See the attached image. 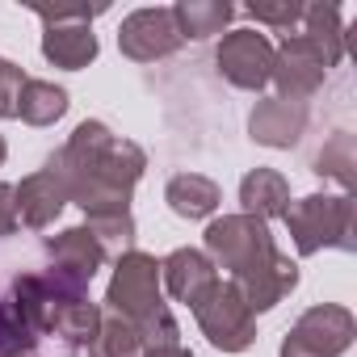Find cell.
<instances>
[{
    "label": "cell",
    "instance_id": "6da1fadb",
    "mask_svg": "<svg viewBox=\"0 0 357 357\" xmlns=\"http://www.w3.org/2000/svg\"><path fill=\"white\" fill-rule=\"evenodd\" d=\"M43 168L63 185L68 202L89 215L105 206H130V190L139 185L147 155L139 143L109 135L105 122H80L72 139L47 155Z\"/></svg>",
    "mask_w": 357,
    "mask_h": 357
},
{
    "label": "cell",
    "instance_id": "7a4b0ae2",
    "mask_svg": "<svg viewBox=\"0 0 357 357\" xmlns=\"http://www.w3.org/2000/svg\"><path fill=\"white\" fill-rule=\"evenodd\" d=\"M206 257L223 265L231 286L244 294L248 311H269L278 307L294 286H298V265L278 252L269 223L252 215H223L206 227Z\"/></svg>",
    "mask_w": 357,
    "mask_h": 357
},
{
    "label": "cell",
    "instance_id": "3957f363",
    "mask_svg": "<svg viewBox=\"0 0 357 357\" xmlns=\"http://www.w3.org/2000/svg\"><path fill=\"white\" fill-rule=\"evenodd\" d=\"M105 303L118 319H126L143 349L151 344H176V336H181V328H176L164 294H160V261L130 248L118 257L114 265V278H109V290H105Z\"/></svg>",
    "mask_w": 357,
    "mask_h": 357
},
{
    "label": "cell",
    "instance_id": "277c9868",
    "mask_svg": "<svg viewBox=\"0 0 357 357\" xmlns=\"http://www.w3.org/2000/svg\"><path fill=\"white\" fill-rule=\"evenodd\" d=\"M286 227L298 248V257H315L319 248H357V219H353V198L349 194H311L286 206Z\"/></svg>",
    "mask_w": 357,
    "mask_h": 357
},
{
    "label": "cell",
    "instance_id": "5b68a950",
    "mask_svg": "<svg viewBox=\"0 0 357 357\" xmlns=\"http://www.w3.org/2000/svg\"><path fill=\"white\" fill-rule=\"evenodd\" d=\"M190 311H194L198 328L206 332V340H211L215 349H223V353H244V349L257 340V315L248 311L244 294H240L231 282H223V278H215V282L194 298Z\"/></svg>",
    "mask_w": 357,
    "mask_h": 357
},
{
    "label": "cell",
    "instance_id": "8992f818",
    "mask_svg": "<svg viewBox=\"0 0 357 357\" xmlns=\"http://www.w3.org/2000/svg\"><path fill=\"white\" fill-rule=\"evenodd\" d=\"M353 332H357V324H353L349 307L319 303L298 315V324L282 340V357H340L353 344Z\"/></svg>",
    "mask_w": 357,
    "mask_h": 357
},
{
    "label": "cell",
    "instance_id": "52a82bcc",
    "mask_svg": "<svg viewBox=\"0 0 357 357\" xmlns=\"http://www.w3.org/2000/svg\"><path fill=\"white\" fill-rule=\"evenodd\" d=\"M215 63L231 89L261 93L273 76V43L261 30H231V34H223Z\"/></svg>",
    "mask_w": 357,
    "mask_h": 357
},
{
    "label": "cell",
    "instance_id": "ba28073f",
    "mask_svg": "<svg viewBox=\"0 0 357 357\" xmlns=\"http://www.w3.org/2000/svg\"><path fill=\"white\" fill-rule=\"evenodd\" d=\"M324 76H328V63L307 34H286V43L273 47V76L269 80L278 84V97L307 105V97L324 84Z\"/></svg>",
    "mask_w": 357,
    "mask_h": 357
},
{
    "label": "cell",
    "instance_id": "9c48e42d",
    "mask_svg": "<svg viewBox=\"0 0 357 357\" xmlns=\"http://www.w3.org/2000/svg\"><path fill=\"white\" fill-rule=\"evenodd\" d=\"M181 30H176L172 9H139L118 30V51L135 63H155L181 51Z\"/></svg>",
    "mask_w": 357,
    "mask_h": 357
},
{
    "label": "cell",
    "instance_id": "30bf717a",
    "mask_svg": "<svg viewBox=\"0 0 357 357\" xmlns=\"http://www.w3.org/2000/svg\"><path fill=\"white\" fill-rule=\"evenodd\" d=\"M47 257H51V273H59L63 282L89 290L93 273L105 265V244L89 227H68V231L47 240Z\"/></svg>",
    "mask_w": 357,
    "mask_h": 357
},
{
    "label": "cell",
    "instance_id": "8fae6325",
    "mask_svg": "<svg viewBox=\"0 0 357 357\" xmlns=\"http://www.w3.org/2000/svg\"><path fill=\"white\" fill-rule=\"evenodd\" d=\"M307 130V105L303 101H286V97H265L252 105L248 118V135L265 147H294Z\"/></svg>",
    "mask_w": 357,
    "mask_h": 357
},
{
    "label": "cell",
    "instance_id": "7c38bea8",
    "mask_svg": "<svg viewBox=\"0 0 357 357\" xmlns=\"http://www.w3.org/2000/svg\"><path fill=\"white\" fill-rule=\"evenodd\" d=\"M160 278H164V286H168V294H172L176 303L194 307V298L219 278V269H215V261H211L206 252H198V248H176V252H168V257L160 261Z\"/></svg>",
    "mask_w": 357,
    "mask_h": 357
},
{
    "label": "cell",
    "instance_id": "4fadbf2b",
    "mask_svg": "<svg viewBox=\"0 0 357 357\" xmlns=\"http://www.w3.org/2000/svg\"><path fill=\"white\" fill-rule=\"evenodd\" d=\"M43 55L55 63V68H68V72H80L97 59V34H93V22H51L43 30Z\"/></svg>",
    "mask_w": 357,
    "mask_h": 357
},
{
    "label": "cell",
    "instance_id": "5bb4252c",
    "mask_svg": "<svg viewBox=\"0 0 357 357\" xmlns=\"http://www.w3.org/2000/svg\"><path fill=\"white\" fill-rule=\"evenodd\" d=\"M13 194H17V223H26V227H34V231L51 227V223L59 219L63 202H68L63 185L55 181V176H51L47 168L30 172V176H26V181H22Z\"/></svg>",
    "mask_w": 357,
    "mask_h": 357
},
{
    "label": "cell",
    "instance_id": "9a60e30c",
    "mask_svg": "<svg viewBox=\"0 0 357 357\" xmlns=\"http://www.w3.org/2000/svg\"><path fill=\"white\" fill-rule=\"evenodd\" d=\"M240 202H244V215L269 223V219H282L286 215L290 185H286V176L273 172V168H252L244 181H240Z\"/></svg>",
    "mask_w": 357,
    "mask_h": 357
},
{
    "label": "cell",
    "instance_id": "2e32d148",
    "mask_svg": "<svg viewBox=\"0 0 357 357\" xmlns=\"http://www.w3.org/2000/svg\"><path fill=\"white\" fill-rule=\"evenodd\" d=\"M164 202L176 219H211L219 211V185L202 172H176L164 190Z\"/></svg>",
    "mask_w": 357,
    "mask_h": 357
},
{
    "label": "cell",
    "instance_id": "e0dca14e",
    "mask_svg": "<svg viewBox=\"0 0 357 357\" xmlns=\"http://www.w3.org/2000/svg\"><path fill=\"white\" fill-rule=\"evenodd\" d=\"M172 17H176V30H181V38H215L223 34V26L236 17V9L227 5V0H181V5H172Z\"/></svg>",
    "mask_w": 357,
    "mask_h": 357
},
{
    "label": "cell",
    "instance_id": "ac0fdd59",
    "mask_svg": "<svg viewBox=\"0 0 357 357\" xmlns=\"http://www.w3.org/2000/svg\"><path fill=\"white\" fill-rule=\"evenodd\" d=\"M303 34L319 47L324 63L336 68L344 59V26H340V9L336 5H311L303 9Z\"/></svg>",
    "mask_w": 357,
    "mask_h": 357
},
{
    "label": "cell",
    "instance_id": "d6986e66",
    "mask_svg": "<svg viewBox=\"0 0 357 357\" xmlns=\"http://www.w3.org/2000/svg\"><path fill=\"white\" fill-rule=\"evenodd\" d=\"M68 114V89L51 84V80H26L22 101H17V118L30 126H55Z\"/></svg>",
    "mask_w": 357,
    "mask_h": 357
},
{
    "label": "cell",
    "instance_id": "ffe728a7",
    "mask_svg": "<svg viewBox=\"0 0 357 357\" xmlns=\"http://www.w3.org/2000/svg\"><path fill=\"white\" fill-rule=\"evenodd\" d=\"M101 307L97 303H89V298H76V303H63L59 307V315H55V324H51V332L68 344V349H89L93 344V336H97V328H101Z\"/></svg>",
    "mask_w": 357,
    "mask_h": 357
},
{
    "label": "cell",
    "instance_id": "44dd1931",
    "mask_svg": "<svg viewBox=\"0 0 357 357\" xmlns=\"http://www.w3.org/2000/svg\"><path fill=\"white\" fill-rule=\"evenodd\" d=\"M353 168H357V155H353V135H349V130L332 135V139L315 151V172L328 176V181H336L340 190L353 185Z\"/></svg>",
    "mask_w": 357,
    "mask_h": 357
},
{
    "label": "cell",
    "instance_id": "7402d4cb",
    "mask_svg": "<svg viewBox=\"0 0 357 357\" xmlns=\"http://www.w3.org/2000/svg\"><path fill=\"white\" fill-rule=\"evenodd\" d=\"M89 357H143V340H139V332L126 319L105 315L97 336H93V344H89Z\"/></svg>",
    "mask_w": 357,
    "mask_h": 357
},
{
    "label": "cell",
    "instance_id": "603a6c76",
    "mask_svg": "<svg viewBox=\"0 0 357 357\" xmlns=\"http://www.w3.org/2000/svg\"><path fill=\"white\" fill-rule=\"evenodd\" d=\"M43 336L30 328V319L13 307V298H0V357H30Z\"/></svg>",
    "mask_w": 357,
    "mask_h": 357
},
{
    "label": "cell",
    "instance_id": "cb8c5ba5",
    "mask_svg": "<svg viewBox=\"0 0 357 357\" xmlns=\"http://www.w3.org/2000/svg\"><path fill=\"white\" fill-rule=\"evenodd\" d=\"M22 89H26V72L0 55V118H17Z\"/></svg>",
    "mask_w": 357,
    "mask_h": 357
},
{
    "label": "cell",
    "instance_id": "d4e9b609",
    "mask_svg": "<svg viewBox=\"0 0 357 357\" xmlns=\"http://www.w3.org/2000/svg\"><path fill=\"white\" fill-rule=\"evenodd\" d=\"M244 13L261 26H273V30H290L303 22V5H294V0H282V5H248Z\"/></svg>",
    "mask_w": 357,
    "mask_h": 357
},
{
    "label": "cell",
    "instance_id": "484cf974",
    "mask_svg": "<svg viewBox=\"0 0 357 357\" xmlns=\"http://www.w3.org/2000/svg\"><path fill=\"white\" fill-rule=\"evenodd\" d=\"M13 231H17V194H13V185L0 181V240Z\"/></svg>",
    "mask_w": 357,
    "mask_h": 357
},
{
    "label": "cell",
    "instance_id": "4316f807",
    "mask_svg": "<svg viewBox=\"0 0 357 357\" xmlns=\"http://www.w3.org/2000/svg\"><path fill=\"white\" fill-rule=\"evenodd\" d=\"M5 155H9V147H5V139H0V164H5Z\"/></svg>",
    "mask_w": 357,
    "mask_h": 357
}]
</instances>
